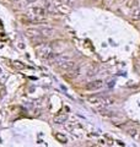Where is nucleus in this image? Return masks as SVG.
I'll return each instance as SVG.
<instances>
[{
	"label": "nucleus",
	"mask_w": 140,
	"mask_h": 147,
	"mask_svg": "<svg viewBox=\"0 0 140 147\" xmlns=\"http://www.w3.org/2000/svg\"><path fill=\"white\" fill-rule=\"evenodd\" d=\"M36 52L38 54L39 58H42L44 60H51V59H54V53H53V49L49 44H44V43H41L36 47Z\"/></svg>",
	"instance_id": "1"
},
{
	"label": "nucleus",
	"mask_w": 140,
	"mask_h": 147,
	"mask_svg": "<svg viewBox=\"0 0 140 147\" xmlns=\"http://www.w3.org/2000/svg\"><path fill=\"white\" fill-rule=\"evenodd\" d=\"M57 64H58V68L60 70L67 71V72L76 66L75 61H73V60H59V61H57Z\"/></svg>",
	"instance_id": "2"
},
{
	"label": "nucleus",
	"mask_w": 140,
	"mask_h": 147,
	"mask_svg": "<svg viewBox=\"0 0 140 147\" xmlns=\"http://www.w3.org/2000/svg\"><path fill=\"white\" fill-rule=\"evenodd\" d=\"M47 14V10L41 6H33L28 10V16H35V17H44Z\"/></svg>",
	"instance_id": "3"
},
{
	"label": "nucleus",
	"mask_w": 140,
	"mask_h": 147,
	"mask_svg": "<svg viewBox=\"0 0 140 147\" xmlns=\"http://www.w3.org/2000/svg\"><path fill=\"white\" fill-rule=\"evenodd\" d=\"M102 87H103V81L101 80H95L85 85V88L89 89V91H97V89H100Z\"/></svg>",
	"instance_id": "4"
},
{
	"label": "nucleus",
	"mask_w": 140,
	"mask_h": 147,
	"mask_svg": "<svg viewBox=\"0 0 140 147\" xmlns=\"http://www.w3.org/2000/svg\"><path fill=\"white\" fill-rule=\"evenodd\" d=\"M80 74H81V68L76 65L75 68H73L71 70L68 71L67 74H65V76H67L68 79H76V77H79V76H80Z\"/></svg>",
	"instance_id": "5"
},
{
	"label": "nucleus",
	"mask_w": 140,
	"mask_h": 147,
	"mask_svg": "<svg viewBox=\"0 0 140 147\" xmlns=\"http://www.w3.org/2000/svg\"><path fill=\"white\" fill-rule=\"evenodd\" d=\"M67 120H68V114L67 113H58L54 118H53V121H54L55 124H64Z\"/></svg>",
	"instance_id": "6"
},
{
	"label": "nucleus",
	"mask_w": 140,
	"mask_h": 147,
	"mask_svg": "<svg viewBox=\"0 0 140 147\" xmlns=\"http://www.w3.org/2000/svg\"><path fill=\"white\" fill-rule=\"evenodd\" d=\"M102 99H103V98H101L98 96H89V97H86V101H87L90 104H95V105H102Z\"/></svg>",
	"instance_id": "7"
},
{
	"label": "nucleus",
	"mask_w": 140,
	"mask_h": 147,
	"mask_svg": "<svg viewBox=\"0 0 140 147\" xmlns=\"http://www.w3.org/2000/svg\"><path fill=\"white\" fill-rule=\"evenodd\" d=\"M114 103H116V99L112 97H105L103 99H102V105H103V107H108V105H112Z\"/></svg>",
	"instance_id": "8"
},
{
	"label": "nucleus",
	"mask_w": 140,
	"mask_h": 147,
	"mask_svg": "<svg viewBox=\"0 0 140 147\" xmlns=\"http://www.w3.org/2000/svg\"><path fill=\"white\" fill-rule=\"evenodd\" d=\"M127 132H128V135H130L131 137H134V138H138L139 137V131H138V129H135V128H130L127 130Z\"/></svg>",
	"instance_id": "9"
},
{
	"label": "nucleus",
	"mask_w": 140,
	"mask_h": 147,
	"mask_svg": "<svg viewBox=\"0 0 140 147\" xmlns=\"http://www.w3.org/2000/svg\"><path fill=\"white\" fill-rule=\"evenodd\" d=\"M96 71H97L96 66H91L87 70V72H86V77H92V76H95V75H96Z\"/></svg>",
	"instance_id": "10"
},
{
	"label": "nucleus",
	"mask_w": 140,
	"mask_h": 147,
	"mask_svg": "<svg viewBox=\"0 0 140 147\" xmlns=\"http://www.w3.org/2000/svg\"><path fill=\"white\" fill-rule=\"evenodd\" d=\"M55 138L59 142H61V144H67V141H68V138L65 137L63 134H55Z\"/></svg>",
	"instance_id": "11"
},
{
	"label": "nucleus",
	"mask_w": 140,
	"mask_h": 147,
	"mask_svg": "<svg viewBox=\"0 0 140 147\" xmlns=\"http://www.w3.org/2000/svg\"><path fill=\"white\" fill-rule=\"evenodd\" d=\"M131 19H133L134 21H140V9L133 12V16H131Z\"/></svg>",
	"instance_id": "12"
},
{
	"label": "nucleus",
	"mask_w": 140,
	"mask_h": 147,
	"mask_svg": "<svg viewBox=\"0 0 140 147\" xmlns=\"http://www.w3.org/2000/svg\"><path fill=\"white\" fill-rule=\"evenodd\" d=\"M41 33H43L44 36H51L53 33V30L52 28H43V30H41Z\"/></svg>",
	"instance_id": "13"
},
{
	"label": "nucleus",
	"mask_w": 140,
	"mask_h": 147,
	"mask_svg": "<svg viewBox=\"0 0 140 147\" xmlns=\"http://www.w3.org/2000/svg\"><path fill=\"white\" fill-rule=\"evenodd\" d=\"M14 66L16 69H19V70H22V69H25V65L22 63H20V61H15L14 63Z\"/></svg>",
	"instance_id": "14"
},
{
	"label": "nucleus",
	"mask_w": 140,
	"mask_h": 147,
	"mask_svg": "<svg viewBox=\"0 0 140 147\" xmlns=\"http://www.w3.org/2000/svg\"><path fill=\"white\" fill-rule=\"evenodd\" d=\"M63 1L64 0H51V4L52 5H61V4H63Z\"/></svg>",
	"instance_id": "15"
},
{
	"label": "nucleus",
	"mask_w": 140,
	"mask_h": 147,
	"mask_svg": "<svg viewBox=\"0 0 140 147\" xmlns=\"http://www.w3.org/2000/svg\"><path fill=\"white\" fill-rule=\"evenodd\" d=\"M134 4H135V6L140 9V0H134Z\"/></svg>",
	"instance_id": "16"
},
{
	"label": "nucleus",
	"mask_w": 140,
	"mask_h": 147,
	"mask_svg": "<svg viewBox=\"0 0 140 147\" xmlns=\"http://www.w3.org/2000/svg\"><path fill=\"white\" fill-rule=\"evenodd\" d=\"M65 3L69 4V5H70V4H73V3H74V0H65Z\"/></svg>",
	"instance_id": "17"
},
{
	"label": "nucleus",
	"mask_w": 140,
	"mask_h": 147,
	"mask_svg": "<svg viewBox=\"0 0 140 147\" xmlns=\"http://www.w3.org/2000/svg\"><path fill=\"white\" fill-rule=\"evenodd\" d=\"M19 48H20V49H23V48H25L23 43H19Z\"/></svg>",
	"instance_id": "18"
},
{
	"label": "nucleus",
	"mask_w": 140,
	"mask_h": 147,
	"mask_svg": "<svg viewBox=\"0 0 140 147\" xmlns=\"http://www.w3.org/2000/svg\"><path fill=\"white\" fill-rule=\"evenodd\" d=\"M138 140H139V141H140V134H139V137H138Z\"/></svg>",
	"instance_id": "19"
},
{
	"label": "nucleus",
	"mask_w": 140,
	"mask_h": 147,
	"mask_svg": "<svg viewBox=\"0 0 140 147\" xmlns=\"http://www.w3.org/2000/svg\"><path fill=\"white\" fill-rule=\"evenodd\" d=\"M28 1H36V0H28Z\"/></svg>",
	"instance_id": "20"
},
{
	"label": "nucleus",
	"mask_w": 140,
	"mask_h": 147,
	"mask_svg": "<svg viewBox=\"0 0 140 147\" xmlns=\"http://www.w3.org/2000/svg\"><path fill=\"white\" fill-rule=\"evenodd\" d=\"M12 1H20V0H12Z\"/></svg>",
	"instance_id": "21"
}]
</instances>
